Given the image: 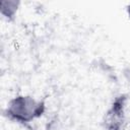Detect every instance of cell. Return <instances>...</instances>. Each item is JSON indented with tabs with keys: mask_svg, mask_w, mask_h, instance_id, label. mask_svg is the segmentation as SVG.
Segmentation results:
<instances>
[{
	"mask_svg": "<svg viewBox=\"0 0 130 130\" xmlns=\"http://www.w3.org/2000/svg\"><path fill=\"white\" fill-rule=\"evenodd\" d=\"M46 106L30 95H16L8 103L7 114L10 119L19 123H30L45 113Z\"/></svg>",
	"mask_w": 130,
	"mask_h": 130,
	"instance_id": "1",
	"label": "cell"
},
{
	"mask_svg": "<svg viewBox=\"0 0 130 130\" xmlns=\"http://www.w3.org/2000/svg\"><path fill=\"white\" fill-rule=\"evenodd\" d=\"M125 98H117L111 107L108 109L104 116L103 124L106 130H121L125 124L126 114H125Z\"/></svg>",
	"mask_w": 130,
	"mask_h": 130,
	"instance_id": "2",
	"label": "cell"
},
{
	"mask_svg": "<svg viewBox=\"0 0 130 130\" xmlns=\"http://www.w3.org/2000/svg\"><path fill=\"white\" fill-rule=\"evenodd\" d=\"M17 3L14 1H2L1 2V13L6 17H12L16 11Z\"/></svg>",
	"mask_w": 130,
	"mask_h": 130,
	"instance_id": "3",
	"label": "cell"
},
{
	"mask_svg": "<svg viewBox=\"0 0 130 130\" xmlns=\"http://www.w3.org/2000/svg\"><path fill=\"white\" fill-rule=\"evenodd\" d=\"M127 10H128V15H129V17H130V4H129V6H128Z\"/></svg>",
	"mask_w": 130,
	"mask_h": 130,
	"instance_id": "4",
	"label": "cell"
}]
</instances>
